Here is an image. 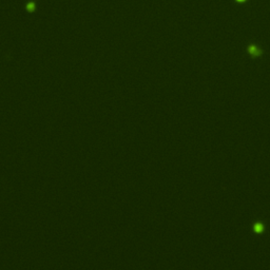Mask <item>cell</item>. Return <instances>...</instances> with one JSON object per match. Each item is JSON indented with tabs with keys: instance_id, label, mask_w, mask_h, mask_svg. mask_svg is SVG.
Segmentation results:
<instances>
[{
	"instance_id": "6da1fadb",
	"label": "cell",
	"mask_w": 270,
	"mask_h": 270,
	"mask_svg": "<svg viewBox=\"0 0 270 270\" xmlns=\"http://www.w3.org/2000/svg\"><path fill=\"white\" fill-rule=\"evenodd\" d=\"M249 53H251L252 55H256V54H257L259 52H257V49H256L255 47H253V45H252V47H250V48H249Z\"/></svg>"
},
{
	"instance_id": "7a4b0ae2",
	"label": "cell",
	"mask_w": 270,
	"mask_h": 270,
	"mask_svg": "<svg viewBox=\"0 0 270 270\" xmlns=\"http://www.w3.org/2000/svg\"><path fill=\"white\" fill-rule=\"evenodd\" d=\"M239 1H243V0H239Z\"/></svg>"
}]
</instances>
